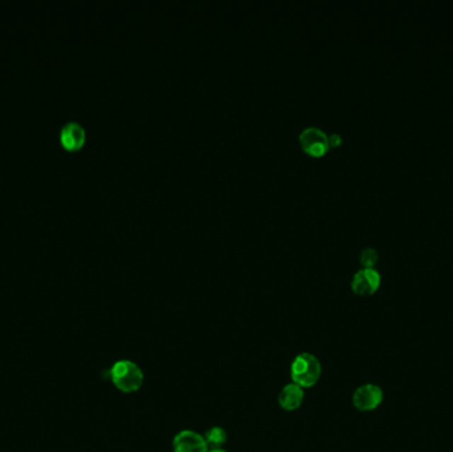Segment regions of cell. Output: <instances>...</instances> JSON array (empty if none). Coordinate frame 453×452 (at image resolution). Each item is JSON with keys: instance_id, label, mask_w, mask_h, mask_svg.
<instances>
[{"instance_id": "cell-2", "label": "cell", "mask_w": 453, "mask_h": 452, "mask_svg": "<svg viewBox=\"0 0 453 452\" xmlns=\"http://www.w3.org/2000/svg\"><path fill=\"white\" fill-rule=\"evenodd\" d=\"M290 374L293 383L302 389L313 388L322 374V366L319 358L311 353H301L290 366Z\"/></svg>"}, {"instance_id": "cell-6", "label": "cell", "mask_w": 453, "mask_h": 452, "mask_svg": "<svg viewBox=\"0 0 453 452\" xmlns=\"http://www.w3.org/2000/svg\"><path fill=\"white\" fill-rule=\"evenodd\" d=\"M173 450L174 452L210 451L205 436L193 430L178 432L173 439Z\"/></svg>"}, {"instance_id": "cell-12", "label": "cell", "mask_w": 453, "mask_h": 452, "mask_svg": "<svg viewBox=\"0 0 453 452\" xmlns=\"http://www.w3.org/2000/svg\"><path fill=\"white\" fill-rule=\"evenodd\" d=\"M208 452H226V450H223V448H217V450H210Z\"/></svg>"}, {"instance_id": "cell-5", "label": "cell", "mask_w": 453, "mask_h": 452, "mask_svg": "<svg viewBox=\"0 0 453 452\" xmlns=\"http://www.w3.org/2000/svg\"><path fill=\"white\" fill-rule=\"evenodd\" d=\"M382 402H383V391L379 386L372 383L362 385L352 394V405L357 410H375L378 409Z\"/></svg>"}, {"instance_id": "cell-10", "label": "cell", "mask_w": 453, "mask_h": 452, "mask_svg": "<svg viewBox=\"0 0 453 452\" xmlns=\"http://www.w3.org/2000/svg\"><path fill=\"white\" fill-rule=\"evenodd\" d=\"M360 259L363 268H374L378 261V252L372 247H366L362 249Z\"/></svg>"}, {"instance_id": "cell-4", "label": "cell", "mask_w": 453, "mask_h": 452, "mask_svg": "<svg viewBox=\"0 0 453 452\" xmlns=\"http://www.w3.org/2000/svg\"><path fill=\"white\" fill-rule=\"evenodd\" d=\"M381 273L375 268H362L351 280V289L360 296H370L381 286Z\"/></svg>"}, {"instance_id": "cell-3", "label": "cell", "mask_w": 453, "mask_h": 452, "mask_svg": "<svg viewBox=\"0 0 453 452\" xmlns=\"http://www.w3.org/2000/svg\"><path fill=\"white\" fill-rule=\"evenodd\" d=\"M299 144L306 153L321 157L330 149L329 135L317 126H308L299 133Z\"/></svg>"}, {"instance_id": "cell-9", "label": "cell", "mask_w": 453, "mask_h": 452, "mask_svg": "<svg viewBox=\"0 0 453 452\" xmlns=\"http://www.w3.org/2000/svg\"><path fill=\"white\" fill-rule=\"evenodd\" d=\"M226 430L223 427H211L205 435V439H206L207 446L210 450H217V448H222L226 443Z\"/></svg>"}, {"instance_id": "cell-11", "label": "cell", "mask_w": 453, "mask_h": 452, "mask_svg": "<svg viewBox=\"0 0 453 452\" xmlns=\"http://www.w3.org/2000/svg\"><path fill=\"white\" fill-rule=\"evenodd\" d=\"M342 142V137H340L338 133H333L329 135V145L330 147L333 146V147H336V146H338Z\"/></svg>"}, {"instance_id": "cell-7", "label": "cell", "mask_w": 453, "mask_h": 452, "mask_svg": "<svg viewBox=\"0 0 453 452\" xmlns=\"http://www.w3.org/2000/svg\"><path fill=\"white\" fill-rule=\"evenodd\" d=\"M85 138H86V132L81 123L77 121H69L62 125L60 130V141L65 149L68 150L80 149L85 142Z\"/></svg>"}, {"instance_id": "cell-1", "label": "cell", "mask_w": 453, "mask_h": 452, "mask_svg": "<svg viewBox=\"0 0 453 452\" xmlns=\"http://www.w3.org/2000/svg\"><path fill=\"white\" fill-rule=\"evenodd\" d=\"M109 375L114 386L126 394L139 390L144 385V371L133 361H117L109 370Z\"/></svg>"}, {"instance_id": "cell-8", "label": "cell", "mask_w": 453, "mask_h": 452, "mask_svg": "<svg viewBox=\"0 0 453 452\" xmlns=\"http://www.w3.org/2000/svg\"><path fill=\"white\" fill-rule=\"evenodd\" d=\"M305 392L296 383H288L278 394V405L282 410L296 411L304 403Z\"/></svg>"}]
</instances>
